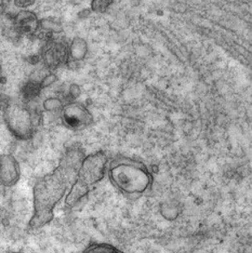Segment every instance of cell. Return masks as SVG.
Segmentation results:
<instances>
[{"instance_id": "14", "label": "cell", "mask_w": 252, "mask_h": 253, "mask_svg": "<svg viewBox=\"0 0 252 253\" xmlns=\"http://www.w3.org/2000/svg\"><path fill=\"white\" fill-rule=\"evenodd\" d=\"M56 76L54 74H49V75H47V76H45L43 79H42V82L40 83V88H47V87H49V85H51L52 84H54L55 82H56Z\"/></svg>"}, {"instance_id": "7", "label": "cell", "mask_w": 252, "mask_h": 253, "mask_svg": "<svg viewBox=\"0 0 252 253\" xmlns=\"http://www.w3.org/2000/svg\"><path fill=\"white\" fill-rule=\"evenodd\" d=\"M42 59L49 70H56L68 60V48L62 42H50L43 50Z\"/></svg>"}, {"instance_id": "5", "label": "cell", "mask_w": 252, "mask_h": 253, "mask_svg": "<svg viewBox=\"0 0 252 253\" xmlns=\"http://www.w3.org/2000/svg\"><path fill=\"white\" fill-rule=\"evenodd\" d=\"M62 122L71 130H82L93 123V116L89 109L79 102H72L62 107Z\"/></svg>"}, {"instance_id": "8", "label": "cell", "mask_w": 252, "mask_h": 253, "mask_svg": "<svg viewBox=\"0 0 252 253\" xmlns=\"http://www.w3.org/2000/svg\"><path fill=\"white\" fill-rule=\"evenodd\" d=\"M16 31L22 35H33L38 32L40 21L36 13L30 10H21L14 19Z\"/></svg>"}, {"instance_id": "12", "label": "cell", "mask_w": 252, "mask_h": 253, "mask_svg": "<svg viewBox=\"0 0 252 253\" xmlns=\"http://www.w3.org/2000/svg\"><path fill=\"white\" fill-rule=\"evenodd\" d=\"M42 106L47 112H54L63 107L61 100L56 99V97H49V99L43 102Z\"/></svg>"}, {"instance_id": "11", "label": "cell", "mask_w": 252, "mask_h": 253, "mask_svg": "<svg viewBox=\"0 0 252 253\" xmlns=\"http://www.w3.org/2000/svg\"><path fill=\"white\" fill-rule=\"evenodd\" d=\"M113 2L114 0H91V10L95 13H104Z\"/></svg>"}, {"instance_id": "13", "label": "cell", "mask_w": 252, "mask_h": 253, "mask_svg": "<svg viewBox=\"0 0 252 253\" xmlns=\"http://www.w3.org/2000/svg\"><path fill=\"white\" fill-rule=\"evenodd\" d=\"M40 27L43 28V30H45V31L53 32V33L62 32L61 25L56 24V23H54L53 21H51V20H42V21H40Z\"/></svg>"}, {"instance_id": "1", "label": "cell", "mask_w": 252, "mask_h": 253, "mask_svg": "<svg viewBox=\"0 0 252 253\" xmlns=\"http://www.w3.org/2000/svg\"><path fill=\"white\" fill-rule=\"evenodd\" d=\"M83 158L84 155L79 149H72L65 154L55 169L34 184L33 214L28 228L37 231L53 220L54 210L66 197Z\"/></svg>"}, {"instance_id": "15", "label": "cell", "mask_w": 252, "mask_h": 253, "mask_svg": "<svg viewBox=\"0 0 252 253\" xmlns=\"http://www.w3.org/2000/svg\"><path fill=\"white\" fill-rule=\"evenodd\" d=\"M36 0H14L15 7L21 8L23 10H26V8L31 7L34 3H35Z\"/></svg>"}, {"instance_id": "10", "label": "cell", "mask_w": 252, "mask_h": 253, "mask_svg": "<svg viewBox=\"0 0 252 253\" xmlns=\"http://www.w3.org/2000/svg\"><path fill=\"white\" fill-rule=\"evenodd\" d=\"M80 253H125V252L112 244L91 243Z\"/></svg>"}, {"instance_id": "3", "label": "cell", "mask_w": 252, "mask_h": 253, "mask_svg": "<svg viewBox=\"0 0 252 253\" xmlns=\"http://www.w3.org/2000/svg\"><path fill=\"white\" fill-rule=\"evenodd\" d=\"M107 165L108 157L104 152H94L84 156L64 200L67 208L76 207L99 185L106 176Z\"/></svg>"}, {"instance_id": "6", "label": "cell", "mask_w": 252, "mask_h": 253, "mask_svg": "<svg viewBox=\"0 0 252 253\" xmlns=\"http://www.w3.org/2000/svg\"><path fill=\"white\" fill-rule=\"evenodd\" d=\"M21 179V167L13 155H0V185L12 187Z\"/></svg>"}, {"instance_id": "16", "label": "cell", "mask_w": 252, "mask_h": 253, "mask_svg": "<svg viewBox=\"0 0 252 253\" xmlns=\"http://www.w3.org/2000/svg\"><path fill=\"white\" fill-rule=\"evenodd\" d=\"M5 253H23V252H14V251H12V252H5Z\"/></svg>"}, {"instance_id": "4", "label": "cell", "mask_w": 252, "mask_h": 253, "mask_svg": "<svg viewBox=\"0 0 252 253\" xmlns=\"http://www.w3.org/2000/svg\"><path fill=\"white\" fill-rule=\"evenodd\" d=\"M3 122L15 139L27 141L34 135L35 125L33 115L30 109L21 103H9L4 107Z\"/></svg>"}, {"instance_id": "9", "label": "cell", "mask_w": 252, "mask_h": 253, "mask_svg": "<svg viewBox=\"0 0 252 253\" xmlns=\"http://www.w3.org/2000/svg\"><path fill=\"white\" fill-rule=\"evenodd\" d=\"M88 54V43L82 37H75L68 48V59L74 62L84 60Z\"/></svg>"}, {"instance_id": "17", "label": "cell", "mask_w": 252, "mask_h": 253, "mask_svg": "<svg viewBox=\"0 0 252 253\" xmlns=\"http://www.w3.org/2000/svg\"><path fill=\"white\" fill-rule=\"evenodd\" d=\"M0 109H1V105H0Z\"/></svg>"}, {"instance_id": "2", "label": "cell", "mask_w": 252, "mask_h": 253, "mask_svg": "<svg viewBox=\"0 0 252 253\" xmlns=\"http://www.w3.org/2000/svg\"><path fill=\"white\" fill-rule=\"evenodd\" d=\"M106 175L112 186L128 199H137L151 191L154 174L142 160L119 156L108 162Z\"/></svg>"}]
</instances>
